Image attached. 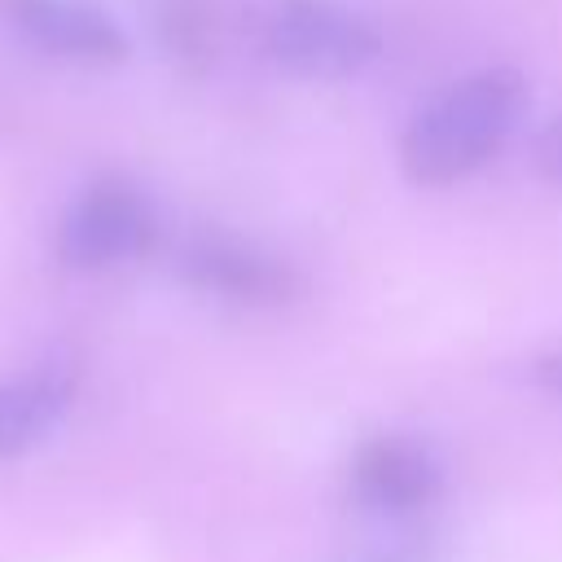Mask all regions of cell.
Instances as JSON below:
<instances>
[{
	"mask_svg": "<svg viewBox=\"0 0 562 562\" xmlns=\"http://www.w3.org/2000/svg\"><path fill=\"white\" fill-rule=\"evenodd\" d=\"M347 483L378 514H417L439 496L443 465L413 435H373L351 452Z\"/></svg>",
	"mask_w": 562,
	"mask_h": 562,
	"instance_id": "5",
	"label": "cell"
},
{
	"mask_svg": "<svg viewBox=\"0 0 562 562\" xmlns=\"http://www.w3.org/2000/svg\"><path fill=\"white\" fill-rule=\"evenodd\" d=\"M531 158H536L540 176H544L549 184H558V189H562V114H558V119H549V123L536 132Z\"/></svg>",
	"mask_w": 562,
	"mask_h": 562,
	"instance_id": "8",
	"label": "cell"
},
{
	"mask_svg": "<svg viewBox=\"0 0 562 562\" xmlns=\"http://www.w3.org/2000/svg\"><path fill=\"white\" fill-rule=\"evenodd\" d=\"M4 18L31 48L75 66H119L127 57L123 26L88 0H4Z\"/></svg>",
	"mask_w": 562,
	"mask_h": 562,
	"instance_id": "6",
	"label": "cell"
},
{
	"mask_svg": "<svg viewBox=\"0 0 562 562\" xmlns=\"http://www.w3.org/2000/svg\"><path fill=\"white\" fill-rule=\"evenodd\" d=\"M75 400V369L48 360L18 382H0V457H18L40 443Z\"/></svg>",
	"mask_w": 562,
	"mask_h": 562,
	"instance_id": "7",
	"label": "cell"
},
{
	"mask_svg": "<svg viewBox=\"0 0 562 562\" xmlns=\"http://www.w3.org/2000/svg\"><path fill=\"white\" fill-rule=\"evenodd\" d=\"M378 31L342 0H272L259 18V48L299 79L334 83L378 57Z\"/></svg>",
	"mask_w": 562,
	"mask_h": 562,
	"instance_id": "2",
	"label": "cell"
},
{
	"mask_svg": "<svg viewBox=\"0 0 562 562\" xmlns=\"http://www.w3.org/2000/svg\"><path fill=\"white\" fill-rule=\"evenodd\" d=\"M527 114V79L483 66L435 92L400 136V167L422 189H443L492 162Z\"/></svg>",
	"mask_w": 562,
	"mask_h": 562,
	"instance_id": "1",
	"label": "cell"
},
{
	"mask_svg": "<svg viewBox=\"0 0 562 562\" xmlns=\"http://www.w3.org/2000/svg\"><path fill=\"white\" fill-rule=\"evenodd\" d=\"M536 378H540V386H544L549 395H558V400H562V347H558V351H549V356H540Z\"/></svg>",
	"mask_w": 562,
	"mask_h": 562,
	"instance_id": "9",
	"label": "cell"
},
{
	"mask_svg": "<svg viewBox=\"0 0 562 562\" xmlns=\"http://www.w3.org/2000/svg\"><path fill=\"white\" fill-rule=\"evenodd\" d=\"M154 241V211L127 180H97L88 184L61 215L57 228V255L79 268H114L123 259H136Z\"/></svg>",
	"mask_w": 562,
	"mask_h": 562,
	"instance_id": "3",
	"label": "cell"
},
{
	"mask_svg": "<svg viewBox=\"0 0 562 562\" xmlns=\"http://www.w3.org/2000/svg\"><path fill=\"white\" fill-rule=\"evenodd\" d=\"M180 277L206 294H220L237 307H290L303 294V277L272 250L228 237L198 233L180 246Z\"/></svg>",
	"mask_w": 562,
	"mask_h": 562,
	"instance_id": "4",
	"label": "cell"
}]
</instances>
